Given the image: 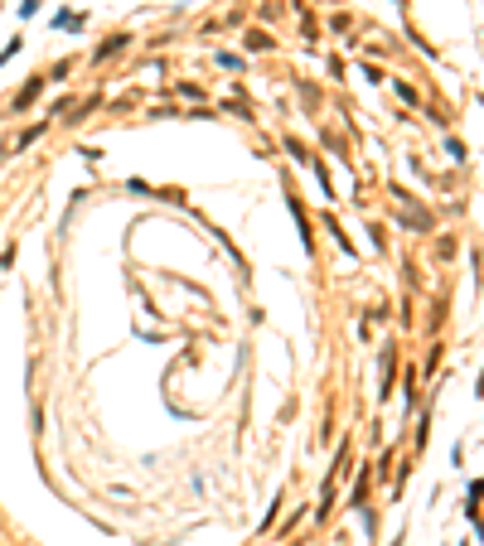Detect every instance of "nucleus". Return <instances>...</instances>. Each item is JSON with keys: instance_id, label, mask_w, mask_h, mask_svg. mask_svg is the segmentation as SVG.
I'll return each instance as SVG.
<instances>
[{"instance_id": "1", "label": "nucleus", "mask_w": 484, "mask_h": 546, "mask_svg": "<svg viewBox=\"0 0 484 546\" xmlns=\"http://www.w3.org/2000/svg\"><path fill=\"white\" fill-rule=\"evenodd\" d=\"M34 97H39V83H30V87H25V92H20V97H15V107H30V102H34Z\"/></svg>"}]
</instances>
